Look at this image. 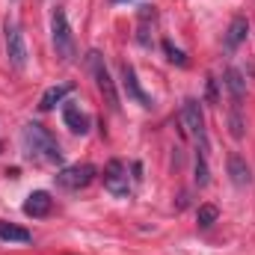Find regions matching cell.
<instances>
[{
    "label": "cell",
    "instance_id": "cell-1",
    "mask_svg": "<svg viewBox=\"0 0 255 255\" xmlns=\"http://www.w3.org/2000/svg\"><path fill=\"white\" fill-rule=\"evenodd\" d=\"M21 139H24V148H27V154L33 157V160H42V163H63V148H60V142L45 130L42 125H36V122H30V125H24L21 130Z\"/></svg>",
    "mask_w": 255,
    "mask_h": 255
},
{
    "label": "cell",
    "instance_id": "cell-2",
    "mask_svg": "<svg viewBox=\"0 0 255 255\" xmlns=\"http://www.w3.org/2000/svg\"><path fill=\"white\" fill-rule=\"evenodd\" d=\"M86 63H89V71H92V77H95V86H98L104 104H107L113 113H119V107H122V101H119V89H116V80L110 77V68H107V63H104L101 51H89Z\"/></svg>",
    "mask_w": 255,
    "mask_h": 255
},
{
    "label": "cell",
    "instance_id": "cell-3",
    "mask_svg": "<svg viewBox=\"0 0 255 255\" xmlns=\"http://www.w3.org/2000/svg\"><path fill=\"white\" fill-rule=\"evenodd\" d=\"M51 42H54V54L63 63L74 60V36H71V27H68V18L63 9H54V15H51Z\"/></svg>",
    "mask_w": 255,
    "mask_h": 255
},
{
    "label": "cell",
    "instance_id": "cell-4",
    "mask_svg": "<svg viewBox=\"0 0 255 255\" xmlns=\"http://www.w3.org/2000/svg\"><path fill=\"white\" fill-rule=\"evenodd\" d=\"M181 122H184V128L190 130L193 139L199 142V148H202V151H208L205 116H202V107H199V101H196V98H187V101H184V107H181Z\"/></svg>",
    "mask_w": 255,
    "mask_h": 255
},
{
    "label": "cell",
    "instance_id": "cell-5",
    "mask_svg": "<svg viewBox=\"0 0 255 255\" xmlns=\"http://www.w3.org/2000/svg\"><path fill=\"white\" fill-rule=\"evenodd\" d=\"M92 178H95V166H92V163H74V166H63V169L54 175L57 187H65V190H80V187H86Z\"/></svg>",
    "mask_w": 255,
    "mask_h": 255
},
{
    "label": "cell",
    "instance_id": "cell-6",
    "mask_svg": "<svg viewBox=\"0 0 255 255\" xmlns=\"http://www.w3.org/2000/svg\"><path fill=\"white\" fill-rule=\"evenodd\" d=\"M6 57L18 71L27 68V45H24V33L15 21H6Z\"/></svg>",
    "mask_w": 255,
    "mask_h": 255
},
{
    "label": "cell",
    "instance_id": "cell-7",
    "mask_svg": "<svg viewBox=\"0 0 255 255\" xmlns=\"http://www.w3.org/2000/svg\"><path fill=\"white\" fill-rule=\"evenodd\" d=\"M104 187L107 193H113L116 199H125L130 193V184H128V169L122 160H110L107 169H104Z\"/></svg>",
    "mask_w": 255,
    "mask_h": 255
},
{
    "label": "cell",
    "instance_id": "cell-8",
    "mask_svg": "<svg viewBox=\"0 0 255 255\" xmlns=\"http://www.w3.org/2000/svg\"><path fill=\"white\" fill-rule=\"evenodd\" d=\"M119 71H122V86H125V95L130 98V101H136L139 107H145V110H148V107H151V98L142 92V86H139V80H136V71H133V65H130V63H122V68H119Z\"/></svg>",
    "mask_w": 255,
    "mask_h": 255
},
{
    "label": "cell",
    "instance_id": "cell-9",
    "mask_svg": "<svg viewBox=\"0 0 255 255\" xmlns=\"http://www.w3.org/2000/svg\"><path fill=\"white\" fill-rule=\"evenodd\" d=\"M226 166H229V178H232L235 187H250L253 184V172H250V163L244 160V154L232 151L229 160H226Z\"/></svg>",
    "mask_w": 255,
    "mask_h": 255
},
{
    "label": "cell",
    "instance_id": "cell-10",
    "mask_svg": "<svg viewBox=\"0 0 255 255\" xmlns=\"http://www.w3.org/2000/svg\"><path fill=\"white\" fill-rule=\"evenodd\" d=\"M63 122L71 133H80V136L89 130V116H86V113L80 110V104H74V101H65L63 104Z\"/></svg>",
    "mask_w": 255,
    "mask_h": 255
},
{
    "label": "cell",
    "instance_id": "cell-11",
    "mask_svg": "<svg viewBox=\"0 0 255 255\" xmlns=\"http://www.w3.org/2000/svg\"><path fill=\"white\" fill-rule=\"evenodd\" d=\"M51 205H54L51 193L36 190V193L27 196V202H24V214H27V217H48V214H51Z\"/></svg>",
    "mask_w": 255,
    "mask_h": 255
},
{
    "label": "cell",
    "instance_id": "cell-12",
    "mask_svg": "<svg viewBox=\"0 0 255 255\" xmlns=\"http://www.w3.org/2000/svg\"><path fill=\"white\" fill-rule=\"evenodd\" d=\"M247 33H250V21H247L244 15L232 18L229 33H226V51H238V48H241V42L247 39Z\"/></svg>",
    "mask_w": 255,
    "mask_h": 255
},
{
    "label": "cell",
    "instance_id": "cell-13",
    "mask_svg": "<svg viewBox=\"0 0 255 255\" xmlns=\"http://www.w3.org/2000/svg\"><path fill=\"white\" fill-rule=\"evenodd\" d=\"M226 89H229V95H232V104L241 107V101H244V95H247V80H244L241 68H229V71H226Z\"/></svg>",
    "mask_w": 255,
    "mask_h": 255
},
{
    "label": "cell",
    "instance_id": "cell-14",
    "mask_svg": "<svg viewBox=\"0 0 255 255\" xmlns=\"http://www.w3.org/2000/svg\"><path fill=\"white\" fill-rule=\"evenodd\" d=\"M0 241H6V244H30L33 235L27 229H21V226H12V223L0 220Z\"/></svg>",
    "mask_w": 255,
    "mask_h": 255
},
{
    "label": "cell",
    "instance_id": "cell-15",
    "mask_svg": "<svg viewBox=\"0 0 255 255\" xmlns=\"http://www.w3.org/2000/svg\"><path fill=\"white\" fill-rule=\"evenodd\" d=\"M71 92V86L65 83V86H51L45 95H42V101H39V110H54L57 104H63L65 101V95Z\"/></svg>",
    "mask_w": 255,
    "mask_h": 255
},
{
    "label": "cell",
    "instance_id": "cell-16",
    "mask_svg": "<svg viewBox=\"0 0 255 255\" xmlns=\"http://www.w3.org/2000/svg\"><path fill=\"white\" fill-rule=\"evenodd\" d=\"M217 217H220V211H217L214 205H202V208L196 211V223H199L202 229H211V226L217 223Z\"/></svg>",
    "mask_w": 255,
    "mask_h": 255
},
{
    "label": "cell",
    "instance_id": "cell-17",
    "mask_svg": "<svg viewBox=\"0 0 255 255\" xmlns=\"http://www.w3.org/2000/svg\"><path fill=\"white\" fill-rule=\"evenodd\" d=\"M163 54H166V60H169V63H172V65H181V68L187 65V54H184L181 48H175V45H172L169 39L163 42Z\"/></svg>",
    "mask_w": 255,
    "mask_h": 255
},
{
    "label": "cell",
    "instance_id": "cell-18",
    "mask_svg": "<svg viewBox=\"0 0 255 255\" xmlns=\"http://www.w3.org/2000/svg\"><path fill=\"white\" fill-rule=\"evenodd\" d=\"M229 128H232V136L235 139L244 136V119H241V107L238 104H232V110H229Z\"/></svg>",
    "mask_w": 255,
    "mask_h": 255
},
{
    "label": "cell",
    "instance_id": "cell-19",
    "mask_svg": "<svg viewBox=\"0 0 255 255\" xmlns=\"http://www.w3.org/2000/svg\"><path fill=\"white\" fill-rule=\"evenodd\" d=\"M208 181H211V175H208V160H205V151L199 148V154H196V184L205 187Z\"/></svg>",
    "mask_w": 255,
    "mask_h": 255
},
{
    "label": "cell",
    "instance_id": "cell-20",
    "mask_svg": "<svg viewBox=\"0 0 255 255\" xmlns=\"http://www.w3.org/2000/svg\"><path fill=\"white\" fill-rule=\"evenodd\" d=\"M113 3H122V0H113Z\"/></svg>",
    "mask_w": 255,
    "mask_h": 255
},
{
    "label": "cell",
    "instance_id": "cell-21",
    "mask_svg": "<svg viewBox=\"0 0 255 255\" xmlns=\"http://www.w3.org/2000/svg\"><path fill=\"white\" fill-rule=\"evenodd\" d=\"M0 148H3V145H0Z\"/></svg>",
    "mask_w": 255,
    "mask_h": 255
}]
</instances>
